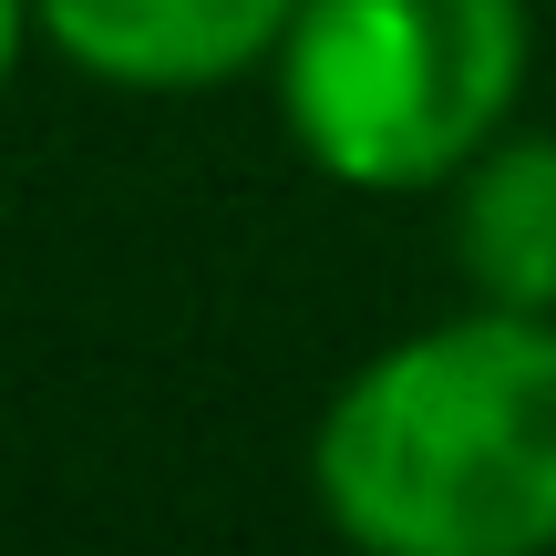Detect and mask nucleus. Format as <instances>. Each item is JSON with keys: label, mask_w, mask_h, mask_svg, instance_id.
<instances>
[{"label": "nucleus", "mask_w": 556, "mask_h": 556, "mask_svg": "<svg viewBox=\"0 0 556 556\" xmlns=\"http://www.w3.org/2000/svg\"><path fill=\"white\" fill-rule=\"evenodd\" d=\"M31 41H41V0H0V93H11V73H21Z\"/></svg>", "instance_id": "obj_5"}, {"label": "nucleus", "mask_w": 556, "mask_h": 556, "mask_svg": "<svg viewBox=\"0 0 556 556\" xmlns=\"http://www.w3.org/2000/svg\"><path fill=\"white\" fill-rule=\"evenodd\" d=\"M443 248H454L464 299L556 319V135L546 124H505L443 186Z\"/></svg>", "instance_id": "obj_4"}, {"label": "nucleus", "mask_w": 556, "mask_h": 556, "mask_svg": "<svg viewBox=\"0 0 556 556\" xmlns=\"http://www.w3.org/2000/svg\"><path fill=\"white\" fill-rule=\"evenodd\" d=\"M309 505L361 556H546L556 319L475 299L381 340L309 422Z\"/></svg>", "instance_id": "obj_1"}, {"label": "nucleus", "mask_w": 556, "mask_h": 556, "mask_svg": "<svg viewBox=\"0 0 556 556\" xmlns=\"http://www.w3.org/2000/svg\"><path fill=\"white\" fill-rule=\"evenodd\" d=\"M299 0H41V41L103 93H227L268 73Z\"/></svg>", "instance_id": "obj_3"}, {"label": "nucleus", "mask_w": 556, "mask_h": 556, "mask_svg": "<svg viewBox=\"0 0 556 556\" xmlns=\"http://www.w3.org/2000/svg\"><path fill=\"white\" fill-rule=\"evenodd\" d=\"M526 62V0H299L268 93L309 176L351 197H443L516 124Z\"/></svg>", "instance_id": "obj_2"}]
</instances>
